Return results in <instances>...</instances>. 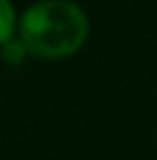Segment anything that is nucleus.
Instances as JSON below:
<instances>
[{"mask_svg": "<svg viewBox=\"0 0 157 160\" xmlns=\"http://www.w3.org/2000/svg\"><path fill=\"white\" fill-rule=\"evenodd\" d=\"M17 30H20V20L15 15L11 0H0V46L17 37L15 35Z\"/></svg>", "mask_w": 157, "mask_h": 160, "instance_id": "2", "label": "nucleus"}, {"mask_svg": "<svg viewBox=\"0 0 157 160\" xmlns=\"http://www.w3.org/2000/svg\"><path fill=\"white\" fill-rule=\"evenodd\" d=\"M90 22L84 9L71 0H39L20 18V39L30 56L65 61L84 48Z\"/></svg>", "mask_w": 157, "mask_h": 160, "instance_id": "1", "label": "nucleus"}, {"mask_svg": "<svg viewBox=\"0 0 157 160\" xmlns=\"http://www.w3.org/2000/svg\"><path fill=\"white\" fill-rule=\"evenodd\" d=\"M28 56H30V52H28L26 43L20 39V35L13 37L11 41H7V43L0 46V58H2V63L9 65V67H17V65H22Z\"/></svg>", "mask_w": 157, "mask_h": 160, "instance_id": "3", "label": "nucleus"}]
</instances>
